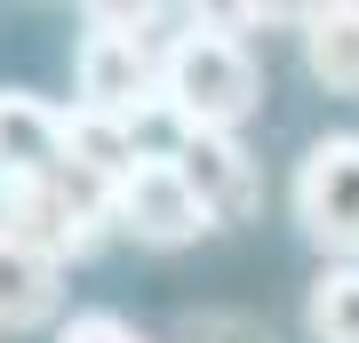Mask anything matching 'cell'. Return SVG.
<instances>
[{"mask_svg":"<svg viewBox=\"0 0 359 343\" xmlns=\"http://www.w3.org/2000/svg\"><path fill=\"white\" fill-rule=\"evenodd\" d=\"M231 25H240V16H184V32L168 40L160 112L176 120V136H240V120L264 104L256 48Z\"/></svg>","mask_w":359,"mask_h":343,"instance_id":"cell-1","label":"cell"},{"mask_svg":"<svg viewBox=\"0 0 359 343\" xmlns=\"http://www.w3.org/2000/svg\"><path fill=\"white\" fill-rule=\"evenodd\" d=\"M160 8H96L80 16V48H72V104L80 112H112V120H152L160 112Z\"/></svg>","mask_w":359,"mask_h":343,"instance_id":"cell-2","label":"cell"},{"mask_svg":"<svg viewBox=\"0 0 359 343\" xmlns=\"http://www.w3.org/2000/svg\"><path fill=\"white\" fill-rule=\"evenodd\" d=\"M0 231L25 240L32 255H48L56 271H65V264H88V255L112 240V191L88 184V176L65 160L56 176L0 184Z\"/></svg>","mask_w":359,"mask_h":343,"instance_id":"cell-3","label":"cell"},{"mask_svg":"<svg viewBox=\"0 0 359 343\" xmlns=\"http://www.w3.org/2000/svg\"><path fill=\"white\" fill-rule=\"evenodd\" d=\"M287 208H295V231H304L327 264H359V136L304 144Z\"/></svg>","mask_w":359,"mask_h":343,"instance_id":"cell-4","label":"cell"},{"mask_svg":"<svg viewBox=\"0 0 359 343\" xmlns=\"http://www.w3.org/2000/svg\"><path fill=\"white\" fill-rule=\"evenodd\" d=\"M112 231H128L136 248H192V240H208V208L192 200V184H184V168H176V152H152L136 168L128 184L112 191Z\"/></svg>","mask_w":359,"mask_h":343,"instance_id":"cell-5","label":"cell"},{"mask_svg":"<svg viewBox=\"0 0 359 343\" xmlns=\"http://www.w3.org/2000/svg\"><path fill=\"white\" fill-rule=\"evenodd\" d=\"M168 152H176L184 184H192V200L208 208V224H216V231L248 224V216L264 208V168L248 160L240 136H176Z\"/></svg>","mask_w":359,"mask_h":343,"instance_id":"cell-6","label":"cell"},{"mask_svg":"<svg viewBox=\"0 0 359 343\" xmlns=\"http://www.w3.org/2000/svg\"><path fill=\"white\" fill-rule=\"evenodd\" d=\"M65 168V112L32 88H0V184H32Z\"/></svg>","mask_w":359,"mask_h":343,"instance_id":"cell-7","label":"cell"},{"mask_svg":"<svg viewBox=\"0 0 359 343\" xmlns=\"http://www.w3.org/2000/svg\"><path fill=\"white\" fill-rule=\"evenodd\" d=\"M65 160L88 184L120 191L144 160H152V144H144V120H112V112H80V104H72V112H65Z\"/></svg>","mask_w":359,"mask_h":343,"instance_id":"cell-8","label":"cell"},{"mask_svg":"<svg viewBox=\"0 0 359 343\" xmlns=\"http://www.w3.org/2000/svg\"><path fill=\"white\" fill-rule=\"evenodd\" d=\"M56 304H65V271H56L48 255H32L25 240H8V231H0V335L48 328ZM56 328H65V319H56Z\"/></svg>","mask_w":359,"mask_h":343,"instance_id":"cell-9","label":"cell"},{"mask_svg":"<svg viewBox=\"0 0 359 343\" xmlns=\"http://www.w3.org/2000/svg\"><path fill=\"white\" fill-rule=\"evenodd\" d=\"M304 72L320 80L327 96H359V0H335V8H304Z\"/></svg>","mask_w":359,"mask_h":343,"instance_id":"cell-10","label":"cell"},{"mask_svg":"<svg viewBox=\"0 0 359 343\" xmlns=\"http://www.w3.org/2000/svg\"><path fill=\"white\" fill-rule=\"evenodd\" d=\"M311 343H359V264H327L304 295Z\"/></svg>","mask_w":359,"mask_h":343,"instance_id":"cell-11","label":"cell"},{"mask_svg":"<svg viewBox=\"0 0 359 343\" xmlns=\"http://www.w3.org/2000/svg\"><path fill=\"white\" fill-rule=\"evenodd\" d=\"M176 343H280V335L264 319H248V311H192L176 328Z\"/></svg>","mask_w":359,"mask_h":343,"instance_id":"cell-12","label":"cell"},{"mask_svg":"<svg viewBox=\"0 0 359 343\" xmlns=\"http://www.w3.org/2000/svg\"><path fill=\"white\" fill-rule=\"evenodd\" d=\"M56 343H152L136 328V319H120V311H72L65 328H56Z\"/></svg>","mask_w":359,"mask_h":343,"instance_id":"cell-13","label":"cell"}]
</instances>
